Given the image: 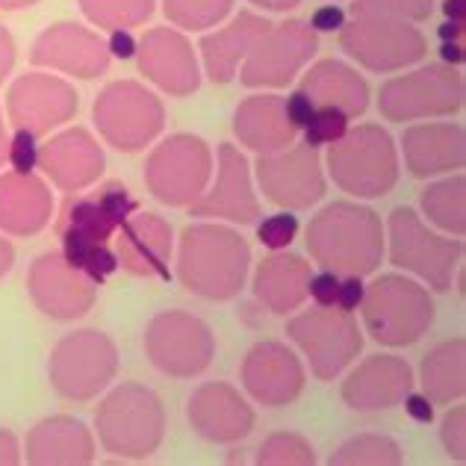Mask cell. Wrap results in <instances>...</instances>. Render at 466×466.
<instances>
[{
	"mask_svg": "<svg viewBox=\"0 0 466 466\" xmlns=\"http://www.w3.org/2000/svg\"><path fill=\"white\" fill-rule=\"evenodd\" d=\"M330 180L351 198H384L399 183V148L381 125H360L328 145Z\"/></svg>",
	"mask_w": 466,
	"mask_h": 466,
	"instance_id": "obj_4",
	"label": "cell"
},
{
	"mask_svg": "<svg viewBox=\"0 0 466 466\" xmlns=\"http://www.w3.org/2000/svg\"><path fill=\"white\" fill-rule=\"evenodd\" d=\"M254 168L266 201H272L280 210H310L313 204L325 198L328 180L322 171V157L308 142L260 154Z\"/></svg>",
	"mask_w": 466,
	"mask_h": 466,
	"instance_id": "obj_14",
	"label": "cell"
},
{
	"mask_svg": "<svg viewBox=\"0 0 466 466\" xmlns=\"http://www.w3.org/2000/svg\"><path fill=\"white\" fill-rule=\"evenodd\" d=\"M440 54H443L446 66H461L463 63V42H443Z\"/></svg>",
	"mask_w": 466,
	"mask_h": 466,
	"instance_id": "obj_54",
	"label": "cell"
},
{
	"mask_svg": "<svg viewBox=\"0 0 466 466\" xmlns=\"http://www.w3.org/2000/svg\"><path fill=\"white\" fill-rule=\"evenodd\" d=\"M251 263V248L242 233L228 225H189L177 245V280L183 289L210 301L239 296Z\"/></svg>",
	"mask_w": 466,
	"mask_h": 466,
	"instance_id": "obj_2",
	"label": "cell"
},
{
	"mask_svg": "<svg viewBox=\"0 0 466 466\" xmlns=\"http://www.w3.org/2000/svg\"><path fill=\"white\" fill-rule=\"evenodd\" d=\"M251 4L260 9H268V12H287L292 6H299L301 0H251Z\"/></svg>",
	"mask_w": 466,
	"mask_h": 466,
	"instance_id": "obj_57",
	"label": "cell"
},
{
	"mask_svg": "<svg viewBox=\"0 0 466 466\" xmlns=\"http://www.w3.org/2000/svg\"><path fill=\"white\" fill-rule=\"evenodd\" d=\"M118 375V349L101 330H75L63 337L47 360L51 387L68 401H89Z\"/></svg>",
	"mask_w": 466,
	"mask_h": 466,
	"instance_id": "obj_8",
	"label": "cell"
},
{
	"mask_svg": "<svg viewBox=\"0 0 466 466\" xmlns=\"http://www.w3.org/2000/svg\"><path fill=\"white\" fill-rule=\"evenodd\" d=\"M189 213L198 218H225L233 225H254L260 218V201L251 187V166L237 145H218L216 187L204 189L201 198L189 204Z\"/></svg>",
	"mask_w": 466,
	"mask_h": 466,
	"instance_id": "obj_19",
	"label": "cell"
},
{
	"mask_svg": "<svg viewBox=\"0 0 466 466\" xmlns=\"http://www.w3.org/2000/svg\"><path fill=\"white\" fill-rule=\"evenodd\" d=\"M0 463H6V466L21 463L18 440H15V434H12V431H6V428H0Z\"/></svg>",
	"mask_w": 466,
	"mask_h": 466,
	"instance_id": "obj_53",
	"label": "cell"
},
{
	"mask_svg": "<svg viewBox=\"0 0 466 466\" xmlns=\"http://www.w3.org/2000/svg\"><path fill=\"white\" fill-rule=\"evenodd\" d=\"M301 92L310 95L316 106H337L349 118L370 109V83L339 59H322L301 77Z\"/></svg>",
	"mask_w": 466,
	"mask_h": 466,
	"instance_id": "obj_32",
	"label": "cell"
},
{
	"mask_svg": "<svg viewBox=\"0 0 466 466\" xmlns=\"http://www.w3.org/2000/svg\"><path fill=\"white\" fill-rule=\"evenodd\" d=\"M420 204L428 216V222L437 225L440 230L463 237L466 233V177L455 175L446 180H437L431 187H425L420 195Z\"/></svg>",
	"mask_w": 466,
	"mask_h": 466,
	"instance_id": "obj_35",
	"label": "cell"
},
{
	"mask_svg": "<svg viewBox=\"0 0 466 466\" xmlns=\"http://www.w3.org/2000/svg\"><path fill=\"white\" fill-rule=\"evenodd\" d=\"M35 0H0V9H21V6H33Z\"/></svg>",
	"mask_w": 466,
	"mask_h": 466,
	"instance_id": "obj_59",
	"label": "cell"
},
{
	"mask_svg": "<svg viewBox=\"0 0 466 466\" xmlns=\"http://www.w3.org/2000/svg\"><path fill=\"white\" fill-rule=\"evenodd\" d=\"M145 354L168 378H195L210 370L216 354V337L204 319L163 310L157 313L145 328Z\"/></svg>",
	"mask_w": 466,
	"mask_h": 466,
	"instance_id": "obj_13",
	"label": "cell"
},
{
	"mask_svg": "<svg viewBox=\"0 0 466 466\" xmlns=\"http://www.w3.org/2000/svg\"><path fill=\"white\" fill-rule=\"evenodd\" d=\"M284 109H287L289 125L296 130H304V127H308V121L313 118V113H316V104L310 101L308 92L296 89L289 97H284Z\"/></svg>",
	"mask_w": 466,
	"mask_h": 466,
	"instance_id": "obj_48",
	"label": "cell"
},
{
	"mask_svg": "<svg viewBox=\"0 0 466 466\" xmlns=\"http://www.w3.org/2000/svg\"><path fill=\"white\" fill-rule=\"evenodd\" d=\"M233 9V0H163V12L183 30H207Z\"/></svg>",
	"mask_w": 466,
	"mask_h": 466,
	"instance_id": "obj_38",
	"label": "cell"
},
{
	"mask_svg": "<svg viewBox=\"0 0 466 466\" xmlns=\"http://www.w3.org/2000/svg\"><path fill=\"white\" fill-rule=\"evenodd\" d=\"M257 463H263V466H310V463H316V451L301 434L278 431L272 437H266L260 449H257Z\"/></svg>",
	"mask_w": 466,
	"mask_h": 466,
	"instance_id": "obj_39",
	"label": "cell"
},
{
	"mask_svg": "<svg viewBox=\"0 0 466 466\" xmlns=\"http://www.w3.org/2000/svg\"><path fill=\"white\" fill-rule=\"evenodd\" d=\"M272 27L266 18L254 15V12H239V18H233L225 30H216L201 39L204 68L213 83H230L237 75L239 59L251 54L257 39Z\"/></svg>",
	"mask_w": 466,
	"mask_h": 466,
	"instance_id": "obj_33",
	"label": "cell"
},
{
	"mask_svg": "<svg viewBox=\"0 0 466 466\" xmlns=\"http://www.w3.org/2000/svg\"><path fill=\"white\" fill-rule=\"evenodd\" d=\"M360 313L370 337L387 349L413 346L434 325V301L428 289L404 275H381L366 284Z\"/></svg>",
	"mask_w": 466,
	"mask_h": 466,
	"instance_id": "obj_5",
	"label": "cell"
},
{
	"mask_svg": "<svg viewBox=\"0 0 466 466\" xmlns=\"http://www.w3.org/2000/svg\"><path fill=\"white\" fill-rule=\"evenodd\" d=\"M118 266L130 275H166L171 260V225L157 213H133L118 230Z\"/></svg>",
	"mask_w": 466,
	"mask_h": 466,
	"instance_id": "obj_27",
	"label": "cell"
},
{
	"mask_svg": "<svg viewBox=\"0 0 466 466\" xmlns=\"http://www.w3.org/2000/svg\"><path fill=\"white\" fill-rule=\"evenodd\" d=\"M440 35H443V42H463V21H446L440 27Z\"/></svg>",
	"mask_w": 466,
	"mask_h": 466,
	"instance_id": "obj_56",
	"label": "cell"
},
{
	"mask_svg": "<svg viewBox=\"0 0 466 466\" xmlns=\"http://www.w3.org/2000/svg\"><path fill=\"white\" fill-rule=\"evenodd\" d=\"M54 198L33 171H9L0 177V230L9 237H33L51 222Z\"/></svg>",
	"mask_w": 466,
	"mask_h": 466,
	"instance_id": "obj_29",
	"label": "cell"
},
{
	"mask_svg": "<svg viewBox=\"0 0 466 466\" xmlns=\"http://www.w3.org/2000/svg\"><path fill=\"white\" fill-rule=\"evenodd\" d=\"M39 168L63 192H80L104 175V154L89 130L71 127L39 145Z\"/></svg>",
	"mask_w": 466,
	"mask_h": 466,
	"instance_id": "obj_25",
	"label": "cell"
},
{
	"mask_svg": "<svg viewBox=\"0 0 466 466\" xmlns=\"http://www.w3.org/2000/svg\"><path fill=\"white\" fill-rule=\"evenodd\" d=\"M401 401H404V410L410 413V420L425 422V425L434 420V404L428 401V396H422V392H413V390H410Z\"/></svg>",
	"mask_w": 466,
	"mask_h": 466,
	"instance_id": "obj_51",
	"label": "cell"
},
{
	"mask_svg": "<svg viewBox=\"0 0 466 466\" xmlns=\"http://www.w3.org/2000/svg\"><path fill=\"white\" fill-rule=\"evenodd\" d=\"M95 428L104 451L125 461H145L166 437V410L145 384H121L97 404Z\"/></svg>",
	"mask_w": 466,
	"mask_h": 466,
	"instance_id": "obj_3",
	"label": "cell"
},
{
	"mask_svg": "<svg viewBox=\"0 0 466 466\" xmlns=\"http://www.w3.org/2000/svg\"><path fill=\"white\" fill-rule=\"evenodd\" d=\"M6 148H9V137H6L4 118H0V163H4V159H6Z\"/></svg>",
	"mask_w": 466,
	"mask_h": 466,
	"instance_id": "obj_58",
	"label": "cell"
},
{
	"mask_svg": "<svg viewBox=\"0 0 466 466\" xmlns=\"http://www.w3.org/2000/svg\"><path fill=\"white\" fill-rule=\"evenodd\" d=\"M401 154L413 177H434L451 168H463L466 130L451 121L413 125L401 133Z\"/></svg>",
	"mask_w": 466,
	"mask_h": 466,
	"instance_id": "obj_26",
	"label": "cell"
},
{
	"mask_svg": "<svg viewBox=\"0 0 466 466\" xmlns=\"http://www.w3.org/2000/svg\"><path fill=\"white\" fill-rule=\"evenodd\" d=\"M24 455L33 466H86L95 461V437L75 416H51L27 434Z\"/></svg>",
	"mask_w": 466,
	"mask_h": 466,
	"instance_id": "obj_30",
	"label": "cell"
},
{
	"mask_svg": "<svg viewBox=\"0 0 466 466\" xmlns=\"http://www.w3.org/2000/svg\"><path fill=\"white\" fill-rule=\"evenodd\" d=\"M12 66H15V42H12V35L0 27V83L9 77Z\"/></svg>",
	"mask_w": 466,
	"mask_h": 466,
	"instance_id": "obj_52",
	"label": "cell"
},
{
	"mask_svg": "<svg viewBox=\"0 0 466 466\" xmlns=\"http://www.w3.org/2000/svg\"><path fill=\"white\" fill-rule=\"evenodd\" d=\"M12 263H15V248L0 237V278H4L9 268H12Z\"/></svg>",
	"mask_w": 466,
	"mask_h": 466,
	"instance_id": "obj_55",
	"label": "cell"
},
{
	"mask_svg": "<svg viewBox=\"0 0 466 466\" xmlns=\"http://www.w3.org/2000/svg\"><path fill=\"white\" fill-rule=\"evenodd\" d=\"M351 12H381L401 21H425L434 12V0H358Z\"/></svg>",
	"mask_w": 466,
	"mask_h": 466,
	"instance_id": "obj_42",
	"label": "cell"
},
{
	"mask_svg": "<svg viewBox=\"0 0 466 466\" xmlns=\"http://www.w3.org/2000/svg\"><path fill=\"white\" fill-rule=\"evenodd\" d=\"M97 133L113 145L116 151L137 154L166 127V109L159 97L133 80L109 83L97 95L92 106Z\"/></svg>",
	"mask_w": 466,
	"mask_h": 466,
	"instance_id": "obj_11",
	"label": "cell"
},
{
	"mask_svg": "<svg viewBox=\"0 0 466 466\" xmlns=\"http://www.w3.org/2000/svg\"><path fill=\"white\" fill-rule=\"evenodd\" d=\"M187 420L192 431L207 443H239L251 434L254 410L251 404L239 396L237 387L225 381L201 384L187 401Z\"/></svg>",
	"mask_w": 466,
	"mask_h": 466,
	"instance_id": "obj_21",
	"label": "cell"
},
{
	"mask_svg": "<svg viewBox=\"0 0 466 466\" xmlns=\"http://www.w3.org/2000/svg\"><path fill=\"white\" fill-rule=\"evenodd\" d=\"M30 63L92 80V77L106 75L109 54H106V45L86 27H77V24H56V27L45 30L39 39H35Z\"/></svg>",
	"mask_w": 466,
	"mask_h": 466,
	"instance_id": "obj_23",
	"label": "cell"
},
{
	"mask_svg": "<svg viewBox=\"0 0 466 466\" xmlns=\"http://www.w3.org/2000/svg\"><path fill=\"white\" fill-rule=\"evenodd\" d=\"M337 287H339V275H334V272H328V268H322L319 275H310L308 296L319 304V308H334V301H337Z\"/></svg>",
	"mask_w": 466,
	"mask_h": 466,
	"instance_id": "obj_46",
	"label": "cell"
},
{
	"mask_svg": "<svg viewBox=\"0 0 466 466\" xmlns=\"http://www.w3.org/2000/svg\"><path fill=\"white\" fill-rule=\"evenodd\" d=\"M296 233H299V218L289 210L278 213V216H268L257 225V239H260V245H266L268 251L289 248L292 239H296Z\"/></svg>",
	"mask_w": 466,
	"mask_h": 466,
	"instance_id": "obj_43",
	"label": "cell"
},
{
	"mask_svg": "<svg viewBox=\"0 0 466 466\" xmlns=\"http://www.w3.org/2000/svg\"><path fill=\"white\" fill-rule=\"evenodd\" d=\"M330 466H399L401 449L384 434H360L346 440L328 461Z\"/></svg>",
	"mask_w": 466,
	"mask_h": 466,
	"instance_id": "obj_36",
	"label": "cell"
},
{
	"mask_svg": "<svg viewBox=\"0 0 466 466\" xmlns=\"http://www.w3.org/2000/svg\"><path fill=\"white\" fill-rule=\"evenodd\" d=\"M413 381L416 378L408 360L396 354H372L342 381L339 396L351 410L360 413L390 410L401 404V399L413 390Z\"/></svg>",
	"mask_w": 466,
	"mask_h": 466,
	"instance_id": "obj_22",
	"label": "cell"
},
{
	"mask_svg": "<svg viewBox=\"0 0 466 466\" xmlns=\"http://www.w3.org/2000/svg\"><path fill=\"white\" fill-rule=\"evenodd\" d=\"M316 47V30L304 21L272 24L245 56L239 80L248 89H280L310 63Z\"/></svg>",
	"mask_w": 466,
	"mask_h": 466,
	"instance_id": "obj_15",
	"label": "cell"
},
{
	"mask_svg": "<svg viewBox=\"0 0 466 466\" xmlns=\"http://www.w3.org/2000/svg\"><path fill=\"white\" fill-rule=\"evenodd\" d=\"M137 210V198L118 180L104 183L97 192H68L56 218V237L63 245L109 242Z\"/></svg>",
	"mask_w": 466,
	"mask_h": 466,
	"instance_id": "obj_16",
	"label": "cell"
},
{
	"mask_svg": "<svg viewBox=\"0 0 466 466\" xmlns=\"http://www.w3.org/2000/svg\"><path fill=\"white\" fill-rule=\"evenodd\" d=\"M463 106V75L455 66L431 63L392 77L378 92V109L387 121H420L455 116Z\"/></svg>",
	"mask_w": 466,
	"mask_h": 466,
	"instance_id": "obj_12",
	"label": "cell"
},
{
	"mask_svg": "<svg viewBox=\"0 0 466 466\" xmlns=\"http://www.w3.org/2000/svg\"><path fill=\"white\" fill-rule=\"evenodd\" d=\"M390 233V263L404 268L437 292L451 287V275L463 263V242L440 237L422 222L413 207H396L387 218Z\"/></svg>",
	"mask_w": 466,
	"mask_h": 466,
	"instance_id": "obj_6",
	"label": "cell"
},
{
	"mask_svg": "<svg viewBox=\"0 0 466 466\" xmlns=\"http://www.w3.org/2000/svg\"><path fill=\"white\" fill-rule=\"evenodd\" d=\"M233 133L248 151L272 154L296 142V127L289 125L284 97L280 95H251L233 113Z\"/></svg>",
	"mask_w": 466,
	"mask_h": 466,
	"instance_id": "obj_31",
	"label": "cell"
},
{
	"mask_svg": "<svg viewBox=\"0 0 466 466\" xmlns=\"http://www.w3.org/2000/svg\"><path fill=\"white\" fill-rule=\"evenodd\" d=\"M27 292L45 316L71 322V319H80L92 310L97 284L77 266H71L63 251H47L30 266Z\"/></svg>",
	"mask_w": 466,
	"mask_h": 466,
	"instance_id": "obj_17",
	"label": "cell"
},
{
	"mask_svg": "<svg viewBox=\"0 0 466 466\" xmlns=\"http://www.w3.org/2000/svg\"><path fill=\"white\" fill-rule=\"evenodd\" d=\"M63 257L77 266L83 275H89L95 284H101L104 278H109L118 268L116 251H109L106 242H83V245H63Z\"/></svg>",
	"mask_w": 466,
	"mask_h": 466,
	"instance_id": "obj_40",
	"label": "cell"
},
{
	"mask_svg": "<svg viewBox=\"0 0 466 466\" xmlns=\"http://www.w3.org/2000/svg\"><path fill=\"white\" fill-rule=\"evenodd\" d=\"M440 440H443L446 451L455 461H466V408L458 404L455 410L446 413L443 428H440Z\"/></svg>",
	"mask_w": 466,
	"mask_h": 466,
	"instance_id": "obj_44",
	"label": "cell"
},
{
	"mask_svg": "<svg viewBox=\"0 0 466 466\" xmlns=\"http://www.w3.org/2000/svg\"><path fill=\"white\" fill-rule=\"evenodd\" d=\"M363 292H366L363 278H358V275H342V278H339V287H337V301H334V308L349 310V313L360 310Z\"/></svg>",
	"mask_w": 466,
	"mask_h": 466,
	"instance_id": "obj_47",
	"label": "cell"
},
{
	"mask_svg": "<svg viewBox=\"0 0 466 466\" xmlns=\"http://www.w3.org/2000/svg\"><path fill=\"white\" fill-rule=\"evenodd\" d=\"M106 45V54L109 56H118V59H130L133 54H137V39L121 27V30H109V42H104Z\"/></svg>",
	"mask_w": 466,
	"mask_h": 466,
	"instance_id": "obj_50",
	"label": "cell"
},
{
	"mask_svg": "<svg viewBox=\"0 0 466 466\" xmlns=\"http://www.w3.org/2000/svg\"><path fill=\"white\" fill-rule=\"evenodd\" d=\"M289 339L301 349L319 381H334L363 349V334L354 316L339 308H316L287 322Z\"/></svg>",
	"mask_w": 466,
	"mask_h": 466,
	"instance_id": "obj_10",
	"label": "cell"
},
{
	"mask_svg": "<svg viewBox=\"0 0 466 466\" xmlns=\"http://www.w3.org/2000/svg\"><path fill=\"white\" fill-rule=\"evenodd\" d=\"M6 159L15 171H33L39 166V142H35V133L15 127V137L9 139Z\"/></svg>",
	"mask_w": 466,
	"mask_h": 466,
	"instance_id": "obj_45",
	"label": "cell"
},
{
	"mask_svg": "<svg viewBox=\"0 0 466 466\" xmlns=\"http://www.w3.org/2000/svg\"><path fill=\"white\" fill-rule=\"evenodd\" d=\"M242 387L245 392L260 401L263 408H287L304 390V366L296 358V351L287 349L278 339H263L245 354L242 360Z\"/></svg>",
	"mask_w": 466,
	"mask_h": 466,
	"instance_id": "obj_18",
	"label": "cell"
},
{
	"mask_svg": "<svg viewBox=\"0 0 466 466\" xmlns=\"http://www.w3.org/2000/svg\"><path fill=\"white\" fill-rule=\"evenodd\" d=\"M339 45L351 59L375 75L401 71L425 56V35L410 21L381 15V12H351V21L339 27Z\"/></svg>",
	"mask_w": 466,
	"mask_h": 466,
	"instance_id": "obj_7",
	"label": "cell"
},
{
	"mask_svg": "<svg viewBox=\"0 0 466 466\" xmlns=\"http://www.w3.org/2000/svg\"><path fill=\"white\" fill-rule=\"evenodd\" d=\"M213 177V151L201 137L175 133L145 159V187L168 207H189Z\"/></svg>",
	"mask_w": 466,
	"mask_h": 466,
	"instance_id": "obj_9",
	"label": "cell"
},
{
	"mask_svg": "<svg viewBox=\"0 0 466 466\" xmlns=\"http://www.w3.org/2000/svg\"><path fill=\"white\" fill-rule=\"evenodd\" d=\"M422 396L431 404H451L466 392V339H446L422 360Z\"/></svg>",
	"mask_w": 466,
	"mask_h": 466,
	"instance_id": "obj_34",
	"label": "cell"
},
{
	"mask_svg": "<svg viewBox=\"0 0 466 466\" xmlns=\"http://www.w3.org/2000/svg\"><path fill=\"white\" fill-rule=\"evenodd\" d=\"M86 18L104 30L137 27L154 12V0H80Z\"/></svg>",
	"mask_w": 466,
	"mask_h": 466,
	"instance_id": "obj_37",
	"label": "cell"
},
{
	"mask_svg": "<svg viewBox=\"0 0 466 466\" xmlns=\"http://www.w3.org/2000/svg\"><path fill=\"white\" fill-rule=\"evenodd\" d=\"M77 92L66 80L51 75H24L12 83L6 113L15 127L42 137V133L66 125L77 113Z\"/></svg>",
	"mask_w": 466,
	"mask_h": 466,
	"instance_id": "obj_20",
	"label": "cell"
},
{
	"mask_svg": "<svg viewBox=\"0 0 466 466\" xmlns=\"http://www.w3.org/2000/svg\"><path fill=\"white\" fill-rule=\"evenodd\" d=\"M349 121L351 118L337 106H316L313 118L308 121V127H304V142H308L310 148H325V145H334L342 133L349 130Z\"/></svg>",
	"mask_w": 466,
	"mask_h": 466,
	"instance_id": "obj_41",
	"label": "cell"
},
{
	"mask_svg": "<svg viewBox=\"0 0 466 466\" xmlns=\"http://www.w3.org/2000/svg\"><path fill=\"white\" fill-rule=\"evenodd\" d=\"M308 251L313 263L334 275H372L384 260V225L372 207L334 201L308 225Z\"/></svg>",
	"mask_w": 466,
	"mask_h": 466,
	"instance_id": "obj_1",
	"label": "cell"
},
{
	"mask_svg": "<svg viewBox=\"0 0 466 466\" xmlns=\"http://www.w3.org/2000/svg\"><path fill=\"white\" fill-rule=\"evenodd\" d=\"M342 24H346V12H342L339 6H334V4L319 6L313 12V18H310V27L319 30V33H334V30L342 27Z\"/></svg>",
	"mask_w": 466,
	"mask_h": 466,
	"instance_id": "obj_49",
	"label": "cell"
},
{
	"mask_svg": "<svg viewBox=\"0 0 466 466\" xmlns=\"http://www.w3.org/2000/svg\"><path fill=\"white\" fill-rule=\"evenodd\" d=\"M137 51H139V71L148 80H154L163 92L175 97H187L198 89L201 83L198 63H195L192 47L180 33L168 27H157L151 33H145Z\"/></svg>",
	"mask_w": 466,
	"mask_h": 466,
	"instance_id": "obj_24",
	"label": "cell"
},
{
	"mask_svg": "<svg viewBox=\"0 0 466 466\" xmlns=\"http://www.w3.org/2000/svg\"><path fill=\"white\" fill-rule=\"evenodd\" d=\"M310 275H313V268L304 257L292 254L287 248L272 251L260 266H257L254 296L268 313L287 316L308 301Z\"/></svg>",
	"mask_w": 466,
	"mask_h": 466,
	"instance_id": "obj_28",
	"label": "cell"
}]
</instances>
